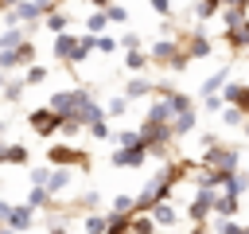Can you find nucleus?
I'll return each instance as SVG.
<instances>
[{"label":"nucleus","mask_w":249,"mask_h":234,"mask_svg":"<svg viewBox=\"0 0 249 234\" xmlns=\"http://www.w3.org/2000/svg\"><path fill=\"white\" fill-rule=\"evenodd\" d=\"M195 16H198V20H210V16H218V8H214L210 0H198V4H195Z\"/></svg>","instance_id":"obj_36"},{"label":"nucleus","mask_w":249,"mask_h":234,"mask_svg":"<svg viewBox=\"0 0 249 234\" xmlns=\"http://www.w3.org/2000/svg\"><path fill=\"white\" fill-rule=\"evenodd\" d=\"M23 90H27V82H23V78H8V86L0 90V98H4V101H19V98H23Z\"/></svg>","instance_id":"obj_28"},{"label":"nucleus","mask_w":249,"mask_h":234,"mask_svg":"<svg viewBox=\"0 0 249 234\" xmlns=\"http://www.w3.org/2000/svg\"><path fill=\"white\" fill-rule=\"evenodd\" d=\"M245 58H249V47H245Z\"/></svg>","instance_id":"obj_49"},{"label":"nucleus","mask_w":249,"mask_h":234,"mask_svg":"<svg viewBox=\"0 0 249 234\" xmlns=\"http://www.w3.org/2000/svg\"><path fill=\"white\" fill-rule=\"evenodd\" d=\"M222 23H226V31H230V27H245V23H249V12L226 4V8H222Z\"/></svg>","instance_id":"obj_22"},{"label":"nucleus","mask_w":249,"mask_h":234,"mask_svg":"<svg viewBox=\"0 0 249 234\" xmlns=\"http://www.w3.org/2000/svg\"><path fill=\"white\" fill-rule=\"evenodd\" d=\"M230 4H233V8H245V12H249V0H230Z\"/></svg>","instance_id":"obj_42"},{"label":"nucleus","mask_w":249,"mask_h":234,"mask_svg":"<svg viewBox=\"0 0 249 234\" xmlns=\"http://www.w3.org/2000/svg\"><path fill=\"white\" fill-rule=\"evenodd\" d=\"M0 234H12V230H8V226H4V222H0Z\"/></svg>","instance_id":"obj_46"},{"label":"nucleus","mask_w":249,"mask_h":234,"mask_svg":"<svg viewBox=\"0 0 249 234\" xmlns=\"http://www.w3.org/2000/svg\"><path fill=\"white\" fill-rule=\"evenodd\" d=\"M237 211H241V199H233L226 191L214 195V218H237Z\"/></svg>","instance_id":"obj_14"},{"label":"nucleus","mask_w":249,"mask_h":234,"mask_svg":"<svg viewBox=\"0 0 249 234\" xmlns=\"http://www.w3.org/2000/svg\"><path fill=\"white\" fill-rule=\"evenodd\" d=\"M43 27H47L51 35H62V31H70V12H66V8H54V12L43 20Z\"/></svg>","instance_id":"obj_17"},{"label":"nucleus","mask_w":249,"mask_h":234,"mask_svg":"<svg viewBox=\"0 0 249 234\" xmlns=\"http://www.w3.org/2000/svg\"><path fill=\"white\" fill-rule=\"evenodd\" d=\"M226 82H230V62H222V66H218V70H214V74L202 82V90H198V94H202V98H210V94H222V90H226Z\"/></svg>","instance_id":"obj_13"},{"label":"nucleus","mask_w":249,"mask_h":234,"mask_svg":"<svg viewBox=\"0 0 249 234\" xmlns=\"http://www.w3.org/2000/svg\"><path fill=\"white\" fill-rule=\"evenodd\" d=\"M74 51H78V35H74V31H62V35H54V43H51V55H54L58 62L74 66Z\"/></svg>","instance_id":"obj_8"},{"label":"nucleus","mask_w":249,"mask_h":234,"mask_svg":"<svg viewBox=\"0 0 249 234\" xmlns=\"http://www.w3.org/2000/svg\"><path fill=\"white\" fill-rule=\"evenodd\" d=\"M58 125H62V117H58L54 109H47V105H39V109L27 113V129H31L35 136H54Z\"/></svg>","instance_id":"obj_3"},{"label":"nucleus","mask_w":249,"mask_h":234,"mask_svg":"<svg viewBox=\"0 0 249 234\" xmlns=\"http://www.w3.org/2000/svg\"><path fill=\"white\" fill-rule=\"evenodd\" d=\"M152 90H156V86H152L148 78H128V82H124V98H128V101H132V98H148Z\"/></svg>","instance_id":"obj_23"},{"label":"nucleus","mask_w":249,"mask_h":234,"mask_svg":"<svg viewBox=\"0 0 249 234\" xmlns=\"http://www.w3.org/2000/svg\"><path fill=\"white\" fill-rule=\"evenodd\" d=\"M4 152H8V144H4V140H0V164H4Z\"/></svg>","instance_id":"obj_44"},{"label":"nucleus","mask_w":249,"mask_h":234,"mask_svg":"<svg viewBox=\"0 0 249 234\" xmlns=\"http://www.w3.org/2000/svg\"><path fill=\"white\" fill-rule=\"evenodd\" d=\"M105 27H109V16L105 12H89L86 16V35H105Z\"/></svg>","instance_id":"obj_25"},{"label":"nucleus","mask_w":249,"mask_h":234,"mask_svg":"<svg viewBox=\"0 0 249 234\" xmlns=\"http://www.w3.org/2000/svg\"><path fill=\"white\" fill-rule=\"evenodd\" d=\"M35 218H39V211H31L27 203H16V207H8V214L0 218L12 234H31V226H35Z\"/></svg>","instance_id":"obj_4"},{"label":"nucleus","mask_w":249,"mask_h":234,"mask_svg":"<svg viewBox=\"0 0 249 234\" xmlns=\"http://www.w3.org/2000/svg\"><path fill=\"white\" fill-rule=\"evenodd\" d=\"M128 230H132V234H156V222H152L148 211H132V214H128Z\"/></svg>","instance_id":"obj_21"},{"label":"nucleus","mask_w":249,"mask_h":234,"mask_svg":"<svg viewBox=\"0 0 249 234\" xmlns=\"http://www.w3.org/2000/svg\"><path fill=\"white\" fill-rule=\"evenodd\" d=\"M124 113H128V98H124V94L109 98V105H105V117H124Z\"/></svg>","instance_id":"obj_30"},{"label":"nucleus","mask_w":249,"mask_h":234,"mask_svg":"<svg viewBox=\"0 0 249 234\" xmlns=\"http://www.w3.org/2000/svg\"><path fill=\"white\" fill-rule=\"evenodd\" d=\"M47 74H51L47 66H39V62H31V66L23 70V82H27V90H31V86H43V82H47Z\"/></svg>","instance_id":"obj_27"},{"label":"nucleus","mask_w":249,"mask_h":234,"mask_svg":"<svg viewBox=\"0 0 249 234\" xmlns=\"http://www.w3.org/2000/svg\"><path fill=\"white\" fill-rule=\"evenodd\" d=\"M89 136H93V140H113L109 121H93V125H89Z\"/></svg>","instance_id":"obj_32"},{"label":"nucleus","mask_w":249,"mask_h":234,"mask_svg":"<svg viewBox=\"0 0 249 234\" xmlns=\"http://www.w3.org/2000/svg\"><path fill=\"white\" fill-rule=\"evenodd\" d=\"M51 179V168H31V187H47Z\"/></svg>","instance_id":"obj_37"},{"label":"nucleus","mask_w":249,"mask_h":234,"mask_svg":"<svg viewBox=\"0 0 249 234\" xmlns=\"http://www.w3.org/2000/svg\"><path fill=\"white\" fill-rule=\"evenodd\" d=\"M222 101H226V105H237V109L249 117V86H241V82H226Z\"/></svg>","instance_id":"obj_11"},{"label":"nucleus","mask_w":249,"mask_h":234,"mask_svg":"<svg viewBox=\"0 0 249 234\" xmlns=\"http://www.w3.org/2000/svg\"><path fill=\"white\" fill-rule=\"evenodd\" d=\"M113 144L117 148H136L144 140H140V129H121V133H113Z\"/></svg>","instance_id":"obj_26"},{"label":"nucleus","mask_w":249,"mask_h":234,"mask_svg":"<svg viewBox=\"0 0 249 234\" xmlns=\"http://www.w3.org/2000/svg\"><path fill=\"white\" fill-rule=\"evenodd\" d=\"M148 156H152V152H148L144 144H136V148H117V152L109 156V164H113V168H140V164H148Z\"/></svg>","instance_id":"obj_7"},{"label":"nucleus","mask_w":249,"mask_h":234,"mask_svg":"<svg viewBox=\"0 0 249 234\" xmlns=\"http://www.w3.org/2000/svg\"><path fill=\"white\" fill-rule=\"evenodd\" d=\"M202 105H206L210 113H222V109H226V101H222V94H210V98H202Z\"/></svg>","instance_id":"obj_38"},{"label":"nucleus","mask_w":249,"mask_h":234,"mask_svg":"<svg viewBox=\"0 0 249 234\" xmlns=\"http://www.w3.org/2000/svg\"><path fill=\"white\" fill-rule=\"evenodd\" d=\"M82 230H86V234H109V214L86 211V214H82Z\"/></svg>","instance_id":"obj_18"},{"label":"nucleus","mask_w":249,"mask_h":234,"mask_svg":"<svg viewBox=\"0 0 249 234\" xmlns=\"http://www.w3.org/2000/svg\"><path fill=\"white\" fill-rule=\"evenodd\" d=\"M179 51H183V43H179V39H160V43H152V51H148V58H152L156 66H171Z\"/></svg>","instance_id":"obj_9"},{"label":"nucleus","mask_w":249,"mask_h":234,"mask_svg":"<svg viewBox=\"0 0 249 234\" xmlns=\"http://www.w3.org/2000/svg\"><path fill=\"white\" fill-rule=\"evenodd\" d=\"M105 16H109V23H124V20H128V8H124V4H109Z\"/></svg>","instance_id":"obj_33"},{"label":"nucleus","mask_w":249,"mask_h":234,"mask_svg":"<svg viewBox=\"0 0 249 234\" xmlns=\"http://www.w3.org/2000/svg\"><path fill=\"white\" fill-rule=\"evenodd\" d=\"M241 176H245V179H249V168H245V172H241Z\"/></svg>","instance_id":"obj_48"},{"label":"nucleus","mask_w":249,"mask_h":234,"mask_svg":"<svg viewBox=\"0 0 249 234\" xmlns=\"http://www.w3.org/2000/svg\"><path fill=\"white\" fill-rule=\"evenodd\" d=\"M31 62H35V43H31V39H27L23 47H16V51H0V70H4V74H8V70H19V66L27 70Z\"/></svg>","instance_id":"obj_5"},{"label":"nucleus","mask_w":249,"mask_h":234,"mask_svg":"<svg viewBox=\"0 0 249 234\" xmlns=\"http://www.w3.org/2000/svg\"><path fill=\"white\" fill-rule=\"evenodd\" d=\"M198 164H202V168H214V172H222V176L241 172V156H237V148H230V144H214V148H206Z\"/></svg>","instance_id":"obj_2"},{"label":"nucleus","mask_w":249,"mask_h":234,"mask_svg":"<svg viewBox=\"0 0 249 234\" xmlns=\"http://www.w3.org/2000/svg\"><path fill=\"white\" fill-rule=\"evenodd\" d=\"M117 43H121V51H140V35H136V31H124Z\"/></svg>","instance_id":"obj_35"},{"label":"nucleus","mask_w":249,"mask_h":234,"mask_svg":"<svg viewBox=\"0 0 249 234\" xmlns=\"http://www.w3.org/2000/svg\"><path fill=\"white\" fill-rule=\"evenodd\" d=\"M218 121H222V125H230V129H233V125H245V113H241V109H237V105H226V109H222V113H218Z\"/></svg>","instance_id":"obj_31"},{"label":"nucleus","mask_w":249,"mask_h":234,"mask_svg":"<svg viewBox=\"0 0 249 234\" xmlns=\"http://www.w3.org/2000/svg\"><path fill=\"white\" fill-rule=\"evenodd\" d=\"M148 8H152L156 16H171V0H148Z\"/></svg>","instance_id":"obj_39"},{"label":"nucleus","mask_w":249,"mask_h":234,"mask_svg":"<svg viewBox=\"0 0 249 234\" xmlns=\"http://www.w3.org/2000/svg\"><path fill=\"white\" fill-rule=\"evenodd\" d=\"M179 43H183V51L191 55V62H195V58H210V51H214V43H210V35H206L202 27H195L191 35H179Z\"/></svg>","instance_id":"obj_6"},{"label":"nucleus","mask_w":249,"mask_h":234,"mask_svg":"<svg viewBox=\"0 0 249 234\" xmlns=\"http://www.w3.org/2000/svg\"><path fill=\"white\" fill-rule=\"evenodd\" d=\"M187 66H191V55H187V51H179V55H175V62H171V70L179 74V70H187Z\"/></svg>","instance_id":"obj_40"},{"label":"nucleus","mask_w":249,"mask_h":234,"mask_svg":"<svg viewBox=\"0 0 249 234\" xmlns=\"http://www.w3.org/2000/svg\"><path fill=\"white\" fill-rule=\"evenodd\" d=\"M148 125H171L175 121V109H171V101L167 98H156L152 105H148V117H144Z\"/></svg>","instance_id":"obj_12"},{"label":"nucleus","mask_w":249,"mask_h":234,"mask_svg":"<svg viewBox=\"0 0 249 234\" xmlns=\"http://www.w3.org/2000/svg\"><path fill=\"white\" fill-rule=\"evenodd\" d=\"M86 4H89V8H93V12H105V8H109V4H113V0H86Z\"/></svg>","instance_id":"obj_41"},{"label":"nucleus","mask_w":249,"mask_h":234,"mask_svg":"<svg viewBox=\"0 0 249 234\" xmlns=\"http://www.w3.org/2000/svg\"><path fill=\"white\" fill-rule=\"evenodd\" d=\"M47 168H89V152L54 140V144L47 148Z\"/></svg>","instance_id":"obj_1"},{"label":"nucleus","mask_w":249,"mask_h":234,"mask_svg":"<svg viewBox=\"0 0 249 234\" xmlns=\"http://www.w3.org/2000/svg\"><path fill=\"white\" fill-rule=\"evenodd\" d=\"M4 164H31V152H27L23 144H8V152H4Z\"/></svg>","instance_id":"obj_29"},{"label":"nucleus","mask_w":249,"mask_h":234,"mask_svg":"<svg viewBox=\"0 0 249 234\" xmlns=\"http://www.w3.org/2000/svg\"><path fill=\"white\" fill-rule=\"evenodd\" d=\"M148 214H152V222H156V226H179V211H175L171 203H156Z\"/></svg>","instance_id":"obj_16"},{"label":"nucleus","mask_w":249,"mask_h":234,"mask_svg":"<svg viewBox=\"0 0 249 234\" xmlns=\"http://www.w3.org/2000/svg\"><path fill=\"white\" fill-rule=\"evenodd\" d=\"M222 35H226V47H230V51H241V55H245V47H249V23H245V27H230V31H222Z\"/></svg>","instance_id":"obj_19"},{"label":"nucleus","mask_w":249,"mask_h":234,"mask_svg":"<svg viewBox=\"0 0 249 234\" xmlns=\"http://www.w3.org/2000/svg\"><path fill=\"white\" fill-rule=\"evenodd\" d=\"M245 136H249V117H245Z\"/></svg>","instance_id":"obj_47"},{"label":"nucleus","mask_w":249,"mask_h":234,"mask_svg":"<svg viewBox=\"0 0 249 234\" xmlns=\"http://www.w3.org/2000/svg\"><path fill=\"white\" fill-rule=\"evenodd\" d=\"M210 4H214V8H226V4H230V0H210Z\"/></svg>","instance_id":"obj_45"},{"label":"nucleus","mask_w":249,"mask_h":234,"mask_svg":"<svg viewBox=\"0 0 249 234\" xmlns=\"http://www.w3.org/2000/svg\"><path fill=\"white\" fill-rule=\"evenodd\" d=\"M4 86H8V74H4V70H0V90H4Z\"/></svg>","instance_id":"obj_43"},{"label":"nucleus","mask_w":249,"mask_h":234,"mask_svg":"<svg viewBox=\"0 0 249 234\" xmlns=\"http://www.w3.org/2000/svg\"><path fill=\"white\" fill-rule=\"evenodd\" d=\"M70 183H74V172H70V168H51V179H47V195L58 203V199H62V191H66Z\"/></svg>","instance_id":"obj_10"},{"label":"nucleus","mask_w":249,"mask_h":234,"mask_svg":"<svg viewBox=\"0 0 249 234\" xmlns=\"http://www.w3.org/2000/svg\"><path fill=\"white\" fill-rule=\"evenodd\" d=\"M195 125H198V109H195V105H191V109H183V113H175V121H171V133H175V140H179V136H187Z\"/></svg>","instance_id":"obj_15"},{"label":"nucleus","mask_w":249,"mask_h":234,"mask_svg":"<svg viewBox=\"0 0 249 234\" xmlns=\"http://www.w3.org/2000/svg\"><path fill=\"white\" fill-rule=\"evenodd\" d=\"M148 51H124V70H132V74H140V70H148Z\"/></svg>","instance_id":"obj_24"},{"label":"nucleus","mask_w":249,"mask_h":234,"mask_svg":"<svg viewBox=\"0 0 249 234\" xmlns=\"http://www.w3.org/2000/svg\"><path fill=\"white\" fill-rule=\"evenodd\" d=\"M27 43V31L23 27H4L0 31V51H16V47H23Z\"/></svg>","instance_id":"obj_20"},{"label":"nucleus","mask_w":249,"mask_h":234,"mask_svg":"<svg viewBox=\"0 0 249 234\" xmlns=\"http://www.w3.org/2000/svg\"><path fill=\"white\" fill-rule=\"evenodd\" d=\"M117 47H121V43H117L113 35H97V43H93V51H101V55H113Z\"/></svg>","instance_id":"obj_34"}]
</instances>
